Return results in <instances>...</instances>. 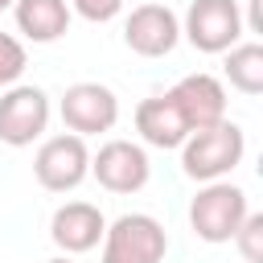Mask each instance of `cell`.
Wrapping results in <instances>:
<instances>
[{
  "label": "cell",
  "instance_id": "6da1fadb",
  "mask_svg": "<svg viewBox=\"0 0 263 263\" xmlns=\"http://www.w3.org/2000/svg\"><path fill=\"white\" fill-rule=\"evenodd\" d=\"M247 152V136L238 123L222 119V123H210V127H197L185 136L181 144V168L189 181H222Z\"/></svg>",
  "mask_w": 263,
  "mask_h": 263
},
{
  "label": "cell",
  "instance_id": "7a4b0ae2",
  "mask_svg": "<svg viewBox=\"0 0 263 263\" xmlns=\"http://www.w3.org/2000/svg\"><path fill=\"white\" fill-rule=\"evenodd\" d=\"M247 214H251V201L230 181H205L197 189V197L189 201V226H193V234L201 242H214V247L230 242Z\"/></svg>",
  "mask_w": 263,
  "mask_h": 263
},
{
  "label": "cell",
  "instance_id": "3957f363",
  "mask_svg": "<svg viewBox=\"0 0 263 263\" xmlns=\"http://www.w3.org/2000/svg\"><path fill=\"white\" fill-rule=\"evenodd\" d=\"M168 234L152 214H119L103 230V263H164Z\"/></svg>",
  "mask_w": 263,
  "mask_h": 263
},
{
  "label": "cell",
  "instance_id": "277c9868",
  "mask_svg": "<svg viewBox=\"0 0 263 263\" xmlns=\"http://www.w3.org/2000/svg\"><path fill=\"white\" fill-rule=\"evenodd\" d=\"M49 127V95L29 82H12L0 90V144L29 148Z\"/></svg>",
  "mask_w": 263,
  "mask_h": 263
},
{
  "label": "cell",
  "instance_id": "5b68a950",
  "mask_svg": "<svg viewBox=\"0 0 263 263\" xmlns=\"http://www.w3.org/2000/svg\"><path fill=\"white\" fill-rule=\"evenodd\" d=\"M33 177L41 189L49 193H70L78 189L86 177H90V152H86V140L74 136V132H62V136H49L37 156H33Z\"/></svg>",
  "mask_w": 263,
  "mask_h": 263
},
{
  "label": "cell",
  "instance_id": "8992f818",
  "mask_svg": "<svg viewBox=\"0 0 263 263\" xmlns=\"http://www.w3.org/2000/svg\"><path fill=\"white\" fill-rule=\"evenodd\" d=\"M181 33L201 53H226L242 37L238 0H193L189 12H185V21H181Z\"/></svg>",
  "mask_w": 263,
  "mask_h": 263
},
{
  "label": "cell",
  "instance_id": "52a82bcc",
  "mask_svg": "<svg viewBox=\"0 0 263 263\" xmlns=\"http://www.w3.org/2000/svg\"><path fill=\"white\" fill-rule=\"evenodd\" d=\"M58 111H62L66 132H74L82 140L99 136V132H111L119 123V99L103 82H74V86H66Z\"/></svg>",
  "mask_w": 263,
  "mask_h": 263
},
{
  "label": "cell",
  "instance_id": "ba28073f",
  "mask_svg": "<svg viewBox=\"0 0 263 263\" xmlns=\"http://www.w3.org/2000/svg\"><path fill=\"white\" fill-rule=\"evenodd\" d=\"M90 173L107 193H140L152 177L148 152L132 140H107L95 156H90Z\"/></svg>",
  "mask_w": 263,
  "mask_h": 263
},
{
  "label": "cell",
  "instance_id": "9c48e42d",
  "mask_svg": "<svg viewBox=\"0 0 263 263\" xmlns=\"http://www.w3.org/2000/svg\"><path fill=\"white\" fill-rule=\"evenodd\" d=\"M123 41L140 58H164L181 41V21L168 4H136L123 21Z\"/></svg>",
  "mask_w": 263,
  "mask_h": 263
},
{
  "label": "cell",
  "instance_id": "30bf717a",
  "mask_svg": "<svg viewBox=\"0 0 263 263\" xmlns=\"http://www.w3.org/2000/svg\"><path fill=\"white\" fill-rule=\"evenodd\" d=\"M103 230H107V218H103V210L90 205V201H66V205H58L53 218H49V238H53V247L66 251V255H86V251H95V247L103 242Z\"/></svg>",
  "mask_w": 263,
  "mask_h": 263
},
{
  "label": "cell",
  "instance_id": "8fae6325",
  "mask_svg": "<svg viewBox=\"0 0 263 263\" xmlns=\"http://www.w3.org/2000/svg\"><path fill=\"white\" fill-rule=\"evenodd\" d=\"M168 99L177 103V111H181V119H185L189 132L226 119V86L214 74H185L168 90Z\"/></svg>",
  "mask_w": 263,
  "mask_h": 263
},
{
  "label": "cell",
  "instance_id": "7c38bea8",
  "mask_svg": "<svg viewBox=\"0 0 263 263\" xmlns=\"http://www.w3.org/2000/svg\"><path fill=\"white\" fill-rule=\"evenodd\" d=\"M136 132H140V140L152 144V148H181L185 136H189V127H185L177 103L168 99V90L140 99V107H136Z\"/></svg>",
  "mask_w": 263,
  "mask_h": 263
},
{
  "label": "cell",
  "instance_id": "4fadbf2b",
  "mask_svg": "<svg viewBox=\"0 0 263 263\" xmlns=\"http://www.w3.org/2000/svg\"><path fill=\"white\" fill-rule=\"evenodd\" d=\"M12 16H16V29L37 41V45H49L58 41L66 29H70V4L66 0H12Z\"/></svg>",
  "mask_w": 263,
  "mask_h": 263
},
{
  "label": "cell",
  "instance_id": "5bb4252c",
  "mask_svg": "<svg viewBox=\"0 0 263 263\" xmlns=\"http://www.w3.org/2000/svg\"><path fill=\"white\" fill-rule=\"evenodd\" d=\"M226 78L234 90L242 95H259L263 90V45L255 41H238L226 49Z\"/></svg>",
  "mask_w": 263,
  "mask_h": 263
},
{
  "label": "cell",
  "instance_id": "9a60e30c",
  "mask_svg": "<svg viewBox=\"0 0 263 263\" xmlns=\"http://www.w3.org/2000/svg\"><path fill=\"white\" fill-rule=\"evenodd\" d=\"M230 242L238 247V255L247 263H263V214H247Z\"/></svg>",
  "mask_w": 263,
  "mask_h": 263
},
{
  "label": "cell",
  "instance_id": "2e32d148",
  "mask_svg": "<svg viewBox=\"0 0 263 263\" xmlns=\"http://www.w3.org/2000/svg\"><path fill=\"white\" fill-rule=\"evenodd\" d=\"M25 66H29L25 45H21L12 33H0V90H4V86H12V82L25 74Z\"/></svg>",
  "mask_w": 263,
  "mask_h": 263
},
{
  "label": "cell",
  "instance_id": "e0dca14e",
  "mask_svg": "<svg viewBox=\"0 0 263 263\" xmlns=\"http://www.w3.org/2000/svg\"><path fill=\"white\" fill-rule=\"evenodd\" d=\"M66 4H70V12H78L90 25H107L123 12V0H66Z\"/></svg>",
  "mask_w": 263,
  "mask_h": 263
},
{
  "label": "cell",
  "instance_id": "ac0fdd59",
  "mask_svg": "<svg viewBox=\"0 0 263 263\" xmlns=\"http://www.w3.org/2000/svg\"><path fill=\"white\" fill-rule=\"evenodd\" d=\"M4 8H12V0H0V12H4Z\"/></svg>",
  "mask_w": 263,
  "mask_h": 263
},
{
  "label": "cell",
  "instance_id": "d6986e66",
  "mask_svg": "<svg viewBox=\"0 0 263 263\" xmlns=\"http://www.w3.org/2000/svg\"><path fill=\"white\" fill-rule=\"evenodd\" d=\"M49 263H70V259H49Z\"/></svg>",
  "mask_w": 263,
  "mask_h": 263
}]
</instances>
